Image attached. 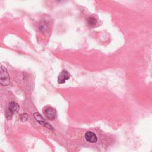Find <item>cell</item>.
Returning a JSON list of instances; mask_svg holds the SVG:
<instances>
[{"mask_svg":"<svg viewBox=\"0 0 152 152\" xmlns=\"http://www.w3.org/2000/svg\"><path fill=\"white\" fill-rule=\"evenodd\" d=\"M20 118H21L22 120H23V121H27V118H28V116H27V113H22L21 117H20Z\"/></svg>","mask_w":152,"mask_h":152,"instance_id":"obj_8","label":"cell"},{"mask_svg":"<svg viewBox=\"0 0 152 152\" xmlns=\"http://www.w3.org/2000/svg\"><path fill=\"white\" fill-rule=\"evenodd\" d=\"M87 22H88V23L90 26H94L96 25V24L97 23V20L94 17H89L88 18H87Z\"/></svg>","mask_w":152,"mask_h":152,"instance_id":"obj_7","label":"cell"},{"mask_svg":"<svg viewBox=\"0 0 152 152\" xmlns=\"http://www.w3.org/2000/svg\"><path fill=\"white\" fill-rule=\"evenodd\" d=\"M19 109V106L18 105L14 102H11L9 104V110L10 112L13 114L18 111Z\"/></svg>","mask_w":152,"mask_h":152,"instance_id":"obj_6","label":"cell"},{"mask_svg":"<svg viewBox=\"0 0 152 152\" xmlns=\"http://www.w3.org/2000/svg\"><path fill=\"white\" fill-rule=\"evenodd\" d=\"M85 139L89 143H95L98 141V137L92 131H87L85 134Z\"/></svg>","mask_w":152,"mask_h":152,"instance_id":"obj_3","label":"cell"},{"mask_svg":"<svg viewBox=\"0 0 152 152\" xmlns=\"http://www.w3.org/2000/svg\"><path fill=\"white\" fill-rule=\"evenodd\" d=\"M70 73L66 70H63L60 72V74L58 75V82L60 84L64 83L67 80L70 79Z\"/></svg>","mask_w":152,"mask_h":152,"instance_id":"obj_4","label":"cell"},{"mask_svg":"<svg viewBox=\"0 0 152 152\" xmlns=\"http://www.w3.org/2000/svg\"><path fill=\"white\" fill-rule=\"evenodd\" d=\"M46 117L49 120H53L56 117V110L51 106H46L44 110Z\"/></svg>","mask_w":152,"mask_h":152,"instance_id":"obj_2","label":"cell"},{"mask_svg":"<svg viewBox=\"0 0 152 152\" xmlns=\"http://www.w3.org/2000/svg\"><path fill=\"white\" fill-rule=\"evenodd\" d=\"M34 118L36 119V120L38 122H39L41 125L47 127L48 128H49L51 129H53V127L49 124L42 117V116L40 115L39 113H34Z\"/></svg>","mask_w":152,"mask_h":152,"instance_id":"obj_5","label":"cell"},{"mask_svg":"<svg viewBox=\"0 0 152 152\" xmlns=\"http://www.w3.org/2000/svg\"><path fill=\"white\" fill-rule=\"evenodd\" d=\"M0 78H1V85L4 86H7L10 84V77L9 74L5 67L3 66L1 67V70H0Z\"/></svg>","mask_w":152,"mask_h":152,"instance_id":"obj_1","label":"cell"}]
</instances>
